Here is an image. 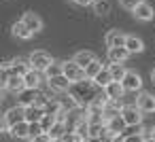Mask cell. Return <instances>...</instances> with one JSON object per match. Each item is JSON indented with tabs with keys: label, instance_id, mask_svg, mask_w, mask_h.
<instances>
[{
	"label": "cell",
	"instance_id": "6da1fadb",
	"mask_svg": "<svg viewBox=\"0 0 155 142\" xmlns=\"http://www.w3.org/2000/svg\"><path fill=\"white\" fill-rule=\"evenodd\" d=\"M68 93L74 98V102L79 104V108H87L89 104H94V102L104 93V89H100L91 79H85V81L72 83V87H70Z\"/></svg>",
	"mask_w": 155,
	"mask_h": 142
},
{
	"label": "cell",
	"instance_id": "7a4b0ae2",
	"mask_svg": "<svg viewBox=\"0 0 155 142\" xmlns=\"http://www.w3.org/2000/svg\"><path fill=\"white\" fill-rule=\"evenodd\" d=\"M28 62H30V66L34 68V70H38V72H47V68L53 64V60H51V55L47 53V51H32L30 53V57H28Z\"/></svg>",
	"mask_w": 155,
	"mask_h": 142
},
{
	"label": "cell",
	"instance_id": "3957f363",
	"mask_svg": "<svg viewBox=\"0 0 155 142\" xmlns=\"http://www.w3.org/2000/svg\"><path fill=\"white\" fill-rule=\"evenodd\" d=\"M121 117H123V121H125L127 127H140V125H142V110H140L136 104H127V106H123Z\"/></svg>",
	"mask_w": 155,
	"mask_h": 142
},
{
	"label": "cell",
	"instance_id": "277c9868",
	"mask_svg": "<svg viewBox=\"0 0 155 142\" xmlns=\"http://www.w3.org/2000/svg\"><path fill=\"white\" fill-rule=\"evenodd\" d=\"M64 76H66L70 83H79V81H85V79H87V72H85V68H81L74 60H68V62H64Z\"/></svg>",
	"mask_w": 155,
	"mask_h": 142
},
{
	"label": "cell",
	"instance_id": "5b68a950",
	"mask_svg": "<svg viewBox=\"0 0 155 142\" xmlns=\"http://www.w3.org/2000/svg\"><path fill=\"white\" fill-rule=\"evenodd\" d=\"M125 40H127V34H123L121 30H108L106 36H104V43L108 49H115V47H125Z\"/></svg>",
	"mask_w": 155,
	"mask_h": 142
},
{
	"label": "cell",
	"instance_id": "8992f818",
	"mask_svg": "<svg viewBox=\"0 0 155 142\" xmlns=\"http://www.w3.org/2000/svg\"><path fill=\"white\" fill-rule=\"evenodd\" d=\"M121 83H123L125 91H132V93H136V91L142 89V79H140V74L136 70H127V74H125V79Z\"/></svg>",
	"mask_w": 155,
	"mask_h": 142
},
{
	"label": "cell",
	"instance_id": "52a82bcc",
	"mask_svg": "<svg viewBox=\"0 0 155 142\" xmlns=\"http://www.w3.org/2000/svg\"><path fill=\"white\" fill-rule=\"evenodd\" d=\"M2 121L9 123L11 127L17 125V123H21V121H26V108H24V106H13V108H9V110L5 112Z\"/></svg>",
	"mask_w": 155,
	"mask_h": 142
},
{
	"label": "cell",
	"instance_id": "ba28073f",
	"mask_svg": "<svg viewBox=\"0 0 155 142\" xmlns=\"http://www.w3.org/2000/svg\"><path fill=\"white\" fill-rule=\"evenodd\" d=\"M136 106L142 110V115H151V112H155V95L142 91V93L136 98Z\"/></svg>",
	"mask_w": 155,
	"mask_h": 142
},
{
	"label": "cell",
	"instance_id": "9c48e42d",
	"mask_svg": "<svg viewBox=\"0 0 155 142\" xmlns=\"http://www.w3.org/2000/svg\"><path fill=\"white\" fill-rule=\"evenodd\" d=\"M47 83H49V89H51V91H55V93H68V91H70V87H72V83H70L64 74L53 76V79H47Z\"/></svg>",
	"mask_w": 155,
	"mask_h": 142
},
{
	"label": "cell",
	"instance_id": "30bf717a",
	"mask_svg": "<svg viewBox=\"0 0 155 142\" xmlns=\"http://www.w3.org/2000/svg\"><path fill=\"white\" fill-rule=\"evenodd\" d=\"M132 15H134L138 21H151V19L155 17V11H153V7H151L149 2H144V0H142V2L132 11Z\"/></svg>",
	"mask_w": 155,
	"mask_h": 142
},
{
	"label": "cell",
	"instance_id": "8fae6325",
	"mask_svg": "<svg viewBox=\"0 0 155 142\" xmlns=\"http://www.w3.org/2000/svg\"><path fill=\"white\" fill-rule=\"evenodd\" d=\"M2 89L5 91H9V93H24L26 91V81H24V76H11L5 85H2Z\"/></svg>",
	"mask_w": 155,
	"mask_h": 142
},
{
	"label": "cell",
	"instance_id": "7c38bea8",
	"mask_svg": "<svg viewBox=\"0 0 155 142\" xmlns=\"http://www.w3.org/2000/svg\"><path fill=\"white\" fill-rule=\"evenodd\" d=\"M43 72H38V70H34V68H30L26 74H24V81H26V89H38L41 87V83H43Z\"/></svg>",
	"mask_w": 155,
	"mask_h": 142
},
{
	"label": "cell",
	"instance_id": "4fadbf2b",
	"mask_svg": "<svg viewBox=\"0 0 155 142\" xmlns=\"http://www.w3.org/2000/svg\"><path fill=\"white\" fill-rule=\"evenodd\" d=\"M11 34H13L15 38H19V40H30L34 32H32V30H30V28H28V26H26L21 19H19V21H15V24H13Z\"/></svg>",
	"mask_w": 155,
	"mask_h": 142
},
{
	"label": "cell",
	"instance_id": "5bb4252c",
	"mask_svg": "<svg viewBox=\"0 0 155 142\" xmlns=\"http://www.w3.org/2000/svg\"><path fill=\"white\" fill-rule=\"evenodd\" d=\"M21 21L36 34V32H41L43 30V19L36 15V13H32V11H28V13H24V17H21Z\"/></svg>",
	"mask_w": 155,
	"mask_h": 142
},
{
	"label": "cell",
	"instance_id": "9a60e30c",
	"mask_svg": "<svg viewBox=\"0 0 155 142\" xmlns=\"http://www.w3.org/2000/svg\"><path fill=\"white\" fill-rule=\"evenodd\" d=\"M130 55H132V53H130L125 47L108 49V62H110V64H125V60H127Z\"/></svg>",
	"mask_w": 155,
	"mask_h": 142
},
{
	"label": "cell",
	"instance_id": "2e32d148",
	"mask_svg": "<svg viewBox=\"0 0 155 142\" xmlns=\"http://www.w3.org/2000/svg\"><path fill=\"white\" fill-rule=\"evenodd\" d=\"M30 68H32V66H30V62H28V60L15 57V60H13V66L9 68V74H11V76H24Z\"/></svg>",
	"mask_w": 155,
	"mask_h": 142
},
{
	"label": "cell",
	"instance_id": "e0dca14e",
	"mask_svg": "<svg viewBox=\"0 0 155 142\" xmlns=\"http://www.w3.org/2000/svg\"><path fill=\"white\" fill-rule=\"evenodd\" d=\"M89 129H91V123H89L85 117L77 119V123H74V127H72V131H74L81 140H87V142H89Z\"/></svg>",
	"mask_w": 155,
	"mask_h": 142
},
{
	"label": "cell",
	"instance_id": "ac0fdd59",
	"mask_svg": "<svg viewBox=\"0 0 155 142\" xmlns=\"http://www.w3.org/2000/svg\"><path fill=\"white\" fill-rule=\"evenodd\" d=\"M45 106H26V121L28 123H41L45 117Z\"/></svg>",
	"mask_w": 155,
	"mask_h": 142
},
{
	"label": "cell",
	"instance_id": "d6986e66",
	"mask_svg": "<svg viewBox=\"0 0 155 142\" xmlns=\"http://www.w3.org/2000/svg\"><path fill=\"white\" fill-rule=\"evenodd\" d=\"M104 93H106V98H108V100H121V98H123V93H125V87H123V83L113 81V83L104 89Z\"/></svg>",
	"mask_w": 155,
	"mask_h": 142
},
{
	"label": "cell",
	"instance_id": "ffe728a7",
	"mask_svg": "<svg viewBox=\"0 0 155 142\" xmlns=\"http://www.w3.org/2000/svg\"><path fill=\"white\" fill-rule=\"evenodd\" d=\"M125 127H127V125H125V121H123L121 115L115 117V119H110V121H106V129H108L110 136H121V131H123Z\"/></svg>",
	"mask_w": 155,
	"mask_h": 142
},
{
	"label": "cell",
	"instance_id": "44dd1931",
	"mask_svg": "<svg viewBox=\"0 0 155 142\" xmlns=\"http://www.w3.org/2000/svg\"><path fill=\"white\" fill-rule=\"evenodd\" d=\"M72 60H74L81 68H87V66H89V64H94L98 57H96L91 51H79V53H74V57H72Z\"/></svg>",
	"mask_w": 155,
	"mask_h": 142
},
{
	"label": "cell",
	"instance_id": "7402d4cb",
	"mask_svg": "<svg viewBox=\"0 0 155 142\" xmlns=\"http://www.w3.org/2000/svg\"><path fill=\"white\" fill-rule=\"evenodd\" d=\"M11 136L21 138V140H28V138H30V123H28V121H21V123L13 125V127H11Z\"/></svg>",
	"mask_w": 155,
	"mask_h": 142
},
{
	"label": "cell",
	"instance_id": "603a6c76",
	"mask_svg": "<svg viewBox=\"0 0 155 142\" xmlns=\"http://www.w3.org/2000/svg\"><path fill=\"white\" fill-rule=\"evenodd\" d=\"M125 49L134 55V53H142L144 51V43L138 38V36H130L127 34V40H125Z\"/></svg>",
	"mask_w": 155,
	"mask_h": 142
},
{
	"label": "cell",
	"instance_id": "cb8c5ba5",
	"mask_svg": "<svg viewBox=\"0 0 155 142\" xmlns=\"http://www.w3.org/2000/svg\"><path fill=\"white\" fill-rule=\"evenodd\" d=\"M45 112H47V115H55V117H60V115H62V112H66V110H64L62 100H55V98L51 100V98H49V100H47V104H45Z\"/></svg>",
	"mask_w": 155,
	"mask_h": 142
},
{
	"label": "cell",
	"instance_id": "d4e9b609",
	"mask_svg": "<svg viewBox=\"0 0 155 142\" xmlns=\"http://www.w3.org/2000/svg\"><path fill=\"white\" fill-rule=\"evenodd\" d=\"M94 83H96V85H98L100 89H106V87H108V85L113 83V74H110L108 66H106V68H102V72H100V74H98V76L94 79Z\"/></svg>",
	"mask_w": 155,
	"mask_h": 142
},
{
	"label": "cell",
	"instance_id": "484cf974",
	"mask_svg": "<svg viewBox=\"0 0 155 142\" xmlns=\"http://www.w3.org/2000/svg\"><path fill=\"white\" fill-rule=\"evenodd\" d=\"M91 7H94V13H96L98 17H106V15L110 13V9H113L108 0H96Z\"/></svg>",
	"mask_w": 155,
	"mask_h": 142
},
{
	"label": "cell",
	"instance_id": "4316f807",
	"mask_svg": "<svg viewBox=\"0 0 155 142\" xmlns=\"http://www.w3.org/2000/svg\"><path fill=\"white\" fill-rule=\"evenodd\" d=\"M108 70H110V74H113V81H119V83H121V81L125 79V74H127V70H125L123 64H110Z\"/></svg>",
	"mask_w": 155,
	"mask_h": 142
},
{
	"label": "cell",
	"instance_id": "83f0119b",
	"mask_svg": "<svg viewBox=\"0 0 155 142\" xmlns=\"http://www.w3.org/2000/svg\"><path fill=\"white\" fill-rule=\"evenodd\" d=\"M60 74H64V62H53L45 72L47 79H53V76H60Z\"/></svg>",
	"mask_w": 155,
	"mask_h": 142
},
{
	"label": "cell",
	"instance_id": "f1b7e54d",
	"mask_svg": "<svg viewBox=\"0 0 155 142\" xmlns=\"http://www.w3.org/2000/svg\"><path fill=\"white\" fill-rule=\"evenodd\" d=\"M102 68H104V66L100 64V60H96L94 64H89V66L85 68V72H87V79H91V81H94V79H96V76L102 72Z\"/></svg>",
	"mask_w": 155,
	"mask_h": 142
},
{
	"label": "cell",
	"instance_id": "f546056e",
	"mask_svg": "<svg viewBox=\"0 0 155 142\" xmlns=\"http://www.w3.org/2000/svg\"><path fill=\"white\" fill-rule=\"evenodd\" d=\"M55 123H58V117H55V115H45L43 121H41V125H43V129H45L47 134L51 131V127H53Z\"/></svg>",
	"mask_w": 155,
	"mask_h": 142
},
{
	"label": "cell",
	"instance_id": "4dcf8cb0",
	"mask_svg": "<svg viewBox=\"0 0 155 142\" xmlns=\"http://www.w3.org/2000/svg\"><path fill=\"white\" fill-rule=\"evenodd\" d=\"M41 134H47V131L43 129V125H41V123H30V138H28V140L32 142V140L38 138Z\"/></svg>",
	"mask_w": 155,
	"mask_h": 142
},
{
	"label": "cell",
	"instance_id": "1f68e13d",
	"mask_svg": "<svg viewBox=\"0 0 155 142\" xmlns=\"http://www.w3.org/2000/svg\"><path fill=\"white\" fill-rule=\"evenodd\" d=\"M125 142H149V134H130L125 136Z\"/></svg>",
	"mask_w": 155,
	"mask_h": 142
},
{
	"label": "cell",
	"instance_id": "d6a6232c",
	"mask_svg": "<svg viewBox=\"0 0 155 142\" xmlns=\"http://www.w3.org/2000/svg\"><path fill=\"white\" fill-rule=\"evenodd\" d=\"M140 2H142V0H119V5H121L123 9H127V11H134Z\"/></svg>",
	"mask_w": 155,
	"mask_h": 142
},
{
	"label": "cell",
	"instance_id": "836d02e7",
	"mask_svg": "<svg viewBox=\"0 0 155 142\" xmlns=\"http://www.w3.org/2000/svg\"><path fill=\"white\" fill-rule=\"evenodd\" d=\"M89 142H113V136L106 131L104 136H98V138H89Z\"/></svg>",
	"mask_w": 155,
	"mask_h": 142
},
{
	"label": "cell",
	"instance_id": "e575fe53",
	"mask_svg": "<svg viewBox=\"0 0 155 142\" xmlns=\"http://www.w3.org/2000/svg\"><path fill=\"white\" fill-rule=\"evenodd\" d=\"M32 142H53V140H51V136H49V134H41V136H38V138H34Z\"/></svg>",
	"mask_w": 155,
	"mask_h": 142
},
{
	"label": "cell",
	"instance_id": "d590c367",
	"mask_svg": "<svg viewBox=\"0 0 155 142\" xmlns=\"http://www.w3.org/2000/svg\"><path fill=\"white\" fill-rule=\"evenodd\" d=\"M74 5H79V7H87V5H94L96 0H72Z\"/></svg>",
	"mask_w": 155,
	"mask_h": 142
},
{
	"label": "cell",
	"instance_id": "8d00e7d4",
	"mask_svg": "<svg viewBox=\"0 0 155 142\" xmlns=\"http://www.w3.org/2000/svg\"><path fill=\"white\" fill-rule=\"evenodd\" d=\"M149 140H151V142H155V125H153V127H151V131H149Z\"/></svg>",
	"mask_w": 155,
	"mask_h": 142
},
{
	"label": "cell",
	"instance_id": "74e56055",
	"mask_svg": "<svg viewBox=\"0 0 155 142\" xmlns=\"http://www.w3.org/2000/svg\"><path fill=\"white\" fill-rule=\"evenodd\" d=\"M113 142H125L123 136H113Z\"/></svg>",
	"mask_w": 155,
	"mask_h": 142
},
{
	"label": "cell",
	"instance_id": "f35d334b",
	"mask_svg": "<svg viewBox=\"0 0 155 142\" xmlns=\"http://www.w3.org/2000/svg\"><path fill=\"white\" fill-rule=\"evenodd\" d=\"M151 79H153V81H155V68H153V72H151Z\"/></svg>",
	"mask_w": 155,
	"mask_h": 142
},
{
	"label": "cell",
	"instance_id": "ab89813d",
	"mask_svg": "<svg viewBox=\"0 0 155 142\" xmlns=\"http://www.w3.org/2000/svg\"><path fill=\"white\" fill-rule=\"evenodd\" d=\"M53 142H64V140H53Z\"/></svg>",
	"mask_w": 155,
	"mask_h": 142
},
{
	"label": "cell",
	"instance_id": "60d3db41",
	"mask_svg": "<svg viewBox=\"0 0 155 142\" xmlns=\"http://www.w3.org/2000/svg\"><path fill=\"white\" fill-rule=\"evenodd\" d=\"M77 142H87V140H77Z\"/></svg>",
	"mask_w": 155,
	"mask_h": 142
}]
</instances>
